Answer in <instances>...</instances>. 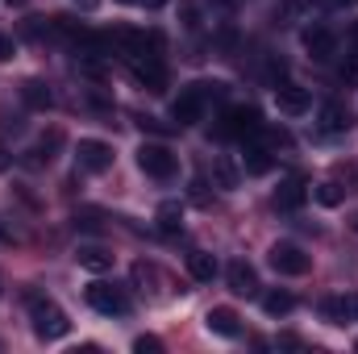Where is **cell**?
Wrapping results in <instances>:
<instances>
[{
    "instance_id": "ac0fdd59",
    "label": "cell",
    "mask_w": 358,
    "mask_h": 354,
    "mask_svg": "<svg viewBox=\"0 0 358 354\" xmlns=\"http://www.w3.org/2000/svg\"><path fill=\"white\" fill-rule=\"evenodd\" d=\"M76 263L84 267V271H92V275H104V271L113 267V255H108L104 246H80V250H76Z\"/></svg>"
},
{
    "instance_id": "484cf974",
    "label": "cell",
    "mask_w": 358,
    "mask_h": 354,
    "mask_svg": "<svg viewBox=\"0 0 358 354\" xmlns=\"http://www.w3.org/2000/svg\"><path fill=\"white\" fill-rule=\"evenodd\" d=\"M134 351H138V354H159V351H163V342H159V338H150V334H142V338L134 342Z\"/></svg>"
},
{
    "instance_id": "e575fe53",
    "label": "cell",
    "mask_w": 358,
    "mask_h": 354,
    "mask_svg": "<svg viewBox=\"0 0 358 354\" xmlns=\"http://www.w3.org/2000/svg\"><path fill=\"white\" fill-rule=\"evenodd\" d=\"M76 4H80V8H92V4H96V0H76Z\"/></svg>"
},
{
    "instance_id": "8992f818",
    "label": "cell",
    "mask_w": 358,
    "mask_h": 354,
    "mask_svg": "<svg viewBox=\"0 0 358 354\" xmlns=\"http://www.w3.org/2000/svg\"><path fill=\"white\" fill-rule=\"evenodd\" d=\"M88 304L96 313H104V317H125V313H129L125 292L113 288V283H88Z\"/></svg>"
},
{
    "instance_id": "7a4b0ae2",
    "label": "cell",
    "mask_w": 358,
    "mask_h": 354,
    "mask_svg": "<svg viewBox=\"0 0 358 354\" xmlns=\"http://www.w3.org/2000/svg\"><path fill=\"white\" fill-rule=\"evenodd\" d=\"M259 129H263V117H259L255 104H234V108H225V117H221V125H217L221 138H250V134H259Z\"/></svg>"
},
{
    "instance_id": "7c38bea8",
    "label": "cell",
    "mask_w": 358,
    "mask_h": 354,
    "mask_svg": "<svg viewBox=\"0 0 358 354\" xmlns=\"http://www.w3.org/2000/svg\"><path fill=\"white\" fill-rule=\"evenodd\" d=\"M304 50H308L317 63H325V59L338 50V38H334V29H325V25H313V29H304Z\"/></svg>"
},
{
    "instance_id": "83f0119b",
    "label": "cell",
    "mask_w": 358,
    "mask_h": 354,
    "mask_svg": "<svg viewBox=\"0 0 358 354\" xmlns=\"http://www.w3.org/2000/svg\"><path fill=\"white\" fill-rule=\"evenodd\" d=\"M13 55H17V42H13L8 34H0V63H8Z\"/></svg>"
},
{
    "instance_id": "8fae6325",
    "label": "cell",
    "mask_w": 358,
    "mask_h": 354,
    "mask_svg": "<svg viewBox=\"0 0 358 354\" xmlns=\"http://www.w3.org/2000/svg\"><path fill=\"white\" fill-rule=\"evenodd\" d=\"M225 279H229V292H238V296H255L259 292V275H255V267L246 259H234L225 267Z\"/></svg>"
},
{
    "instance_id": "ba28073f",
    "label": "cell",
    "mask_w": 358,
    "mask_h": 354,
    "mask_svg": "<svg viewBox=\"0 0 358 354\" xmlns=\"http://www.w3.org/2000/svg\"><path fill=\"white\" fill-rule=\"evenodd\" d=\"M171 117H176V125H196L200 117H204V92L196 88H183L179 92V100L171 104Z\"/></svg>"
},
{
    "instance_id": "4fadbf2b",
    "label": "cell",
    "mask_w": 358,
    "mask_h": 354,
    "mask_svg": "<svg viewBox=\"0 0 358 354\" xmlns=\"http://www.w3.org/2000/svg\"><path fill=\"white\" fill-rule=\"evenodd\" d=\"M317 129L329 134V138H334V134H346V129H350V113H346L338 100H329V104H321V113H317Z\"/></svg>"
},
{
    "instance_id": "2e32d148",
    "label": "cell",
    "mask_w": 358,
    "mask_h": 354,
    "mask_svg": "<svg viewBox=\"0 0 358 354\" xmlns=\"http://www.w3.org/2000/svg\"><path fill=\"white\" fill-rule=\"evenodd\" d=\"M63 146V134L59 129H50V134H42L38 138V146L34 150H25V167H46L50 159H55V150Z\"/></svg>"
},
{
    "instance_id": "d590c367",
    "label": "cell",
    "mask_w": 358,
    "mask_h": 354,
    "mask_svg": "<svg viewBox=\"0 0 358 354\" xmlns=\"http://www.w3.org/2000/svg\"><path fill=\"white\" fill-rule=\"evenodd\" d=\"M117 4H138V0H117Z\"/></svg>"
},
{
    "instance_id": "ffe728a7",
    "label": "cell",
    "mask_w": 358,
    "mask_h": 354,
    "mask_svg": "<svg viewBox=\"0 0 358 354\" xmlns=\"http://www.w3.org/2000/svg\"><path fill=\"white\" fill-rule=\"evenodd\" d=\"M187 275H192L196 283H213V279H217V259L204 255V250H192V255H187Z\"/></svg>"
},
{
    "instance_id": "d6986e66",
    "label": "cell",
    "mask_w": 358,
    "mask_h": 354,
    "mask_svg": "<svg viewBox=\"0 0 358 354\" xmlns=\"http://www.w3.org/2000/svg\"><path fill=\"white\" fill-rule=\"evenodd\" d=\"M21 100H25L29 108H38V113H46V108L55 104V92L46 88L42 80H25V84H21Z\"/></svg>"
},
{
    "instance_id": "cb8c5ba5",
    "label": "cell",
    "mask_w": 358,
    "mask_h": 354,
    "mask_svg": "<svg viewBox=\"0 0 358 354\" xmlns=\"http://www.w3.org/2000/svg\"><path fill=\"white\" fill-rule=\"evenodd\" d=\"M313 196H317V204H325V208H338V204H342V187H338V183H317Z\"/></svg>"
},
{
    "instance_id": "5bb4252c",
    "label": "cell",
    "mask_w": 358,
    "mask_h": 354,
    "mask_svg": "<svg viewBox=\"0 0 358 354\" xmlns=\"http://www.w3.org/2000/svg\"><path fill=\"white\" fill-rule=\"evenodd\" d=\"M242 317L234 313V309H208V317H204V325H208V334H217V338H238L242 334V325H238Z\"/></svg>"
},
{
    "instance_id": "9c48e42d",
    "label": "cell",
    "mask_w": 358,
    "mask_h": 354,
    "mask_svg": "<svg viewBox=\"0 0 358 354\" xmlns=\"http://www.w3.org/2000/svg\"><path fill=\"white\" fill-rule=\"evenodd\" d=\"M275 104H279V113H287V117H304L308 104H313V96H308V88L279 84V88H275Z\"/></svg>"
},
{
    "instance_id": "6da1fadb",
    "label": "cell",
    "mask_w": 358,
    "mask_h": 354,
    "mask_svg": "<svg viewBox=\"0 0 358 354\" xmlns=\"http://www.w3.org/2000/svg\"><path fill=\"white\" fill-rule=\"evenodd\" d=\"M29 321H34V334L42 342H59L71 334V321L67 313L55 304V300H42V296H29Z\"/></svg>"
},
{
    "instance_id": "f546056e",
    "label": "cell",
    "mask_w": 358,
    "mask_h": 354,
    "mask_svg": "<svg viewBox=\"0 0 358 354\" xmlns=\"http://www.w3.org/2000/svg\"><path fill=\"white\" fill-rule=\"evenodd\" d=\"M8 167H13V150H8V146H4V142H0V176H4V171H8Z\"/></svg>"
},
{
    "instance_id": "52a82bcc",
    "label": "cell",
    "mask_w": 358,
    "mask_h": 354,
    "mask_svg": "<svg viewBox=\"0 0 358 354\" xmlns=\"http://www.w3.org/2000/svg\"><path fill=\"white\" fill-rule=\"evenodd\" d=\"M321 317L329 325H350V321H358V292H350V296H325L321 300Z\"/></svg>"
},
{
    "instance_id": "5b68a950",
    "label": "cell",
    "mask_w": 358,
    "mask_h": 354,
    "mask_svg": "<svg viewBox=\"0 0 358 354\" xmlns=\"http://www.w3.org/2000/svg\"><path fill=\"white\" fill-rule=\"evenodd\" d=\"M76 163H80V171L104 176V171L113 167V146H108V142H100V138H84V142L76 146Z\"/></svg>"
},
{
    "instance_id": "f1b7e54d",
    "label": "cell",
    "mask_w": 358,
    "mask_h": 354,
    "mask_svg": "<svg viewBox=\"0 0 358 354\" xmlns=\"http://www.w3.org/2000/svg\"><path fill=\"white\" fill-rule=\"evenodd\" d=\"M313 0H283V13H304Z\"/></svg>"
},
{
    "instance_id": "3957f363",
    "label": "cell",
    "mask_w": 358,
    "mask_h": 354,
    "mask_svg": "<svg viewBox=\"0 0 358 354\" xmlns=\"http://www.w3.org/2000/svg\"><path fill=\"white\" fill-rule=\"evenodd\" d=\"M138 167L150 179H176V155L163 142H142L138 146Z\"/></svg>"
},
{
    "instance_id": "836d02e7",
    "label": "cell",
    "mask_w": 358,
    "mask_h": 354,
    "mask_svg": "<svg viewBox=\"0 0 358 354\" xmlns=\"http://www.w3.org/2000/svg\"><path fill=\"white\" fill-rule=\"evenodd\" d=\"M8 238H13V234H8V229H4V225H0V242H8Z\"/></svg>"
},
{
    "instance_id": "4dcf8cb0",
    "label": "cell",
    "mask_w": 358,
    "mask_h": 354,
    "mask_svg": "<svg viewBox=\"0 0 358 354\" xmlns=\"http://www.w3.org/2000/svg\"><path fill=\"white\" fill-rule=\"evenodd\" d=\"M321 4H325V8H355L358 0H321Z\"/></svg>"
},
{
    "instance_id": "d6a6232c",
    "label": "cell",
    "mask_w": 358,
    "mask_h": 354,
    "mask_svg": "<svg viewBox=\"0 0 358 354\" xmlns=\"http://www.w3.org/2000/svg\"><path fill=\"white\" fill-rule=\"evenodd\" d=\"M138 4H146V8H159V4H167V0H138Z\"/></svg>"
},
{
    "instance_id": "d4e9b609",
    "label": "cell",
    "mask_w": 358,
    "mask_h": 354,
    "mask_svg": "<svg viewBox=\"0 0 358 354\" xmlns=\"http://www.w3.org/2000/svg\"><path fill=\"white\" fill-rule=\"evenodd\" d=\"M338 76H342V84H346V88H358V55H350V59L342 63V71H338Z\"/></svg>"
},
{
    "instance_id": "7402d4cb",
    "label": "cell",
    "mask_w": 358,
    "mask_h": 354,
    "mask_svg": "<svg viewBox=\"0 0 358 354\" xmlns=\"http://www.w3.org/2000/svg\"><path fill=\"white\" fill-rule=\"evenodd\" d=\"M292 309H296V296L292 292H267L263 296V313L267 317H287Z\"/></svg>"
},
{
    "instance_id": "e0dca14e",
    "label": "cell",
    "mask_w": 358,
    "mask_h": 354,
    "mask_svg": "<svg viewBox=\"0 0 358 354\" xmlns=\"http://www.w3.org/2000/svg\"><path fill=\"white\" fill-rule=\"evenodd\" d=\"M213 179H217V187L238 192V187H242V167H238L229 155H217V159H213Z\"/></svg>"
},
{
    "instance_id": "30bf717a",
    "label": "cell",
    "mask_w": 358,
    "mask_h": 354,
    "mask_svg": "<svg viewBox=\"0 0 358 354\" xmlns=\"http://www.w3.org/2000/svg\"><path fill=\"white\" fill-rule=\"evenodd\" d=\"M129 71L150 92H167V67H163V59H129Z\"/></svg>"
},
{
    "instance_id": "1f68e13d",
    "label": "cell",
    "mask_w": 358,
    "mask_h": 354,
    "mask_svg": "<svg viewBox=\"0 0 358 354\" xmlns=\"http://www.w3.org/2000/svg\"><path fill=\"white\" fill-rule=\"evenodd\" d=\"M346 38H350V46H355V50H358V21H355V25H350V34H346Z\"/></svg>"
},
{
    "instance_id": "74e56055",
    "label": "cell",
    "mask_w": 358,
    "mask_h": 354,
    "mask_svg": "<svg viewBox=\"0 0 358 354\" xmlns=\"http://www.w3.org/2000/svg\"><path fill=\"white\" fill-rule=\"evenodd\" d=\"M0 292H4V283H0Z\"/></svg>"
},
{
    "instance_id": "44dd1931",
    "label": "cell",
    "mask_w": 358,
    "mask_h": 354,
    "mask_svg": "<svg viewBox=\"0 0 358 354\" xmlns=\"http://www.w3.org/2000/svg\"><path fill=\"white\" fill-rule=\"evenodd\" d=\"M155 217H159V229H163V234H176L179 225H183V204H179V200H163Z\"/></svg>"
},
{
    "instance_id": "9a60e30c",
    "label": "cell",
    "mask_w": 358,
    "mask_h": 354,
    "mask_svg": "<svg viewBox=\"0 0 358 354\" xmlns=\"http://www.w3.org/2000/svg\"><path fill=\"white\" fill-rule=\"evenodd\" d=\"M308 200V187H304V179H283L279 187H275V208H283V213H296L300 204Z\"/></svg>"
},
{
    "instance_id": "603a6c76",
    "label": "cell",
    "mask_w": 358,
    "mask_h": 354,
    "mask_svg": "<svg viewBox=\"0 0 358 354\" xmlns=\"http://www.w3.org/2000/svg\"><path fill=\"white\" fill-rule=\"evenodd\" d=\"M246 171H250V176H267L271 171V150L250 146V150H246Z\"/></svg>"
},
{
    "instance_id": "277c9868",
    "label": "cell",
    "mask_w": 358,
    "mask_h": 354,
    "mask_svg": "<svg viewBox=\"0 0 358 354\" xmlns=\"http://www.w3.org/2000/svg\"><path fill=\"white\" fill-rule=\"evenodd\" d=\"M267 263L279 271V275H308V267H313V259L296 246V242H275L267 255Z\"/></svg>"
},
{
    "instance_id": "4316f807",
    "label": "cell",
    "mask_w": 358,
    "mask_h": 354,
    "mask_svg": "<svg viewBox=\"0 0 358 354\" xmlns=\"http://www.w3.org/2000/svg\"><path fill=\"white\" fill-rule=\"evenodd\" d=\"M138 125H142V129H150V134H171V125H163L159 117H138Z\"/></svg>"
},
{
    "instance_id": "8d00e7d4",
    "label": "cell",
    "mask_w": 358,
    "mask_h": 354,
    "mask_svg": "<svg viewBox=\"0 0 358 354\" xmlns=\"http://www.w3.org/2000/svg\"><path fill=\"white\" fill-rule=\"evenodd\" d=\"M8 4H17V8H21V4H25V0H8Z\"/></svg>"
}]
</instances>
